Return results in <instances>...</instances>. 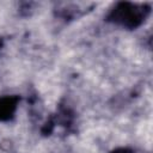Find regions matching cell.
<instances>
[{
	"instance_id": "7a4b0ae2",
	"label": "cell",
	"mask_w": 153,
	"mask_h": 153,
	"mask_svg": "<svg viewBox=\"0 0 153 153\" xmlns=\"http://www.w3.org/2000/svg\"><path fill=\"white\" fill-rule=\"evenodd\" d=\"M17 98L14 97H6L0 99V121L10 118L14 110H16Z\"/></svg>"
},
{
	"instance_id": "6da1fadb",
	"label": "cell",
	"mask_w": 153,
	"mask_h": 153,
	"mask_svg": "<svg viewBox=\"0 0 153 153\" xmlns=\"http://www.w3.org/2000/svg\"><path fill=\"white\" fill-rule=\"evenodd\" d=\"M146 16V10H142L131 4H120L110 14V19L117 24L128 27H135L141 24Z\"/></svg>"
}]
</instances>
